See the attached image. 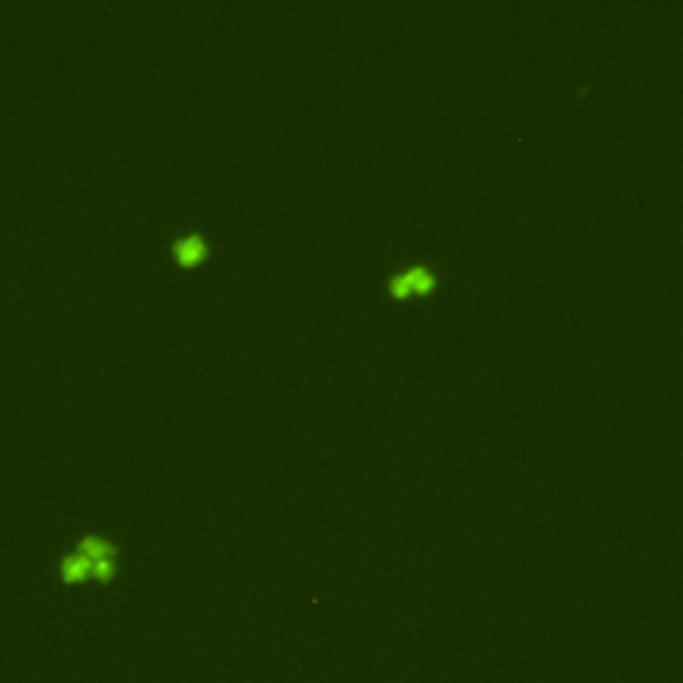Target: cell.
<instances>
[{
	"label": "cell",
	"instance_id": "obj_1",
	"mask_svg": "<svg viewBox=\"0 0 683 683\" xmlns=\"http://www.w3.org/2000/svg\"><path fill=\"white\" fill-rule=\"evenodd\" d=\"M173 254L182 265H198L206 256V243L201 235H187L179 243L173 246Z\"/></svg>",
	"mask_w": 683,
	"mask_h": 683
},
{
	"label": "cell",
	"instance_id": "obj_2",
	"mask_svg": "<svg viewBox=\"0 0 683 683\" xmlns=\"http://www.w3.org/2000/svg\"><path fill=\"white\" fill-rule=\"evenodd\" d=\"M88 577H91V561H86L81 552H72L61 561V580L67 585H78Z\"/></svg>",
	"mask_w": 683,
	"mask_h": 683
},
{
	"label": "cell",
	"instance_id": "obj_3",
	"mask_svg": "<svg viewBox=\"0 0 683 683\" xmlns=\"http://www.w3.org/2000/svg\"><path fill=\"white\" fill-rule=\"evenodd\" d=\"M78 552H81L86 561H102V558H113L115 555V547L110 545V542L99 540V537H86V540L78 545Z\"/></svg>",
	"mask_w": 683,
	"mask_h": 683
},
{
	"label": "cell",
	"instance_id": "obj_4",
	"mask_svg": "<svg viewBox=\"0 0 683 683\" xmlns=\"http://www.w3.org/2000/svg\"><path fill=\"white\" fill-rule=\"evenodd\" d=\"M408 283H411V291H419V294H425V291H430L432 285H435V278H432V273H430L427 267H414V270H408L406 273Z\"/></svg>",
	"mask_w": 683,
	"mask_h": 683
},
{
	"label": "cell",
	"instance_id": "obj_5",
	"mask_svg": "<svg viewBox=\"0 0 683 683\" xmlns=\"http://www.w3.org/2000/svg\"><path fill=\"white\" fill-rule=\"evenodd\" d=\"M115 574V563L113 558H102V561L91 563V577H96L99 582H110Z\"/></svg>",
	"mask_w": 683,
	"mask_h": 683
},
{
	"label": "cell",
	"instance_id": "obj_6",
	"mask_svg": "<svg viewBox=\"0 0 683 683\" xmlns=\"http://www.w3.org/2000/svg\"><path fill=\"white\" fill-rule=\"evenodd\" d=\"M390 291H393L395 296H400V299L411 294V283H408L406 273H403V275H395L393 280H390Z\"/></svg>",
	"mask_w": 683,
	"mask_h": 683
}]
</instances>
